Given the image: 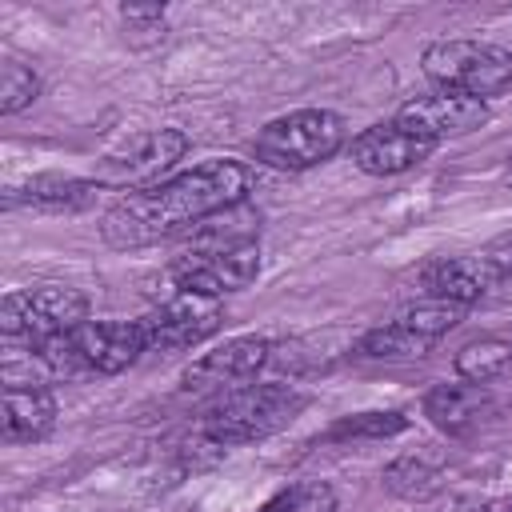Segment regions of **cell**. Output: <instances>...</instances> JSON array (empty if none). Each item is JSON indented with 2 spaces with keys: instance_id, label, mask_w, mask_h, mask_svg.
Returning a JSON list of instances; mask_svg holds the SVG:
<instances>
[{
  "instance_id": "44dd1931",
  "label": "cell",
  "mask_w": 512,
  "mask_h": 512,
  "mask_svg": "<svg viewBox=\"0 0 512 512\" xmlns=\"http://www.w3.org/2000/svg\"><path fill=\"white\" fill-rule=\"evenodd\" d=\"M408 428L404 412H356V416H340L324 440H388L400 436Z\"/></svg>"
},
{
  "instance_id": "cb8c5ba5",
  "label": "cell",
  "mask_w": 512,
  "mask_h": 512,
  "mask_svg": "<svg viewBox=\"0 0 512 512\" xmlns=\"http://www.w3.org/2000/svg\"><path fill=\"white\" fill-rule=\"evenodd\" d=\"M480 256L496 268V276L504 280V284H512V232H500V236H492L484 248H480Z\"/></svg>"
},
{
  "instance_id": "5bb4252c",
  "label": "cell",
  "mask_w": 512,
  "mask_h": 512,
  "mask_svg": "<svg viewBox=\"0 0 512 512\" xmlns=\"http://www.w3.org/2000/svg\"><path fill=\"white\" fill-rule=\"evenodd\" d=\"M104 192L100 180L64 176V172H36L4 188V208H32V212H84Z\"/></svg>"
},
{
  "instance_id": "30bf717a",
  "label": "cell",
  "mask_w": 512,
  "mask_h": 512,
  "mask_svg": "<svg viewBox=\"0 0 512 512\" xmlns=\"http://www.w3.org/2000/svg\"><path fill=\"white\" fill-rule=\"evenodd\" d=\"M276 344L268 336H232L224 344H216L212 352L196 356L184 376H180V388L184 392H232V384L256 376L268 360H272Z\"/></svg>"
},
{
  "instance_id": "8fae6325",
  "label": "cell",
  "mask_w": 512,
  "mask_h": 512,
  "mask_svg": "<svg viewBox=\"0 0 512 512\" xmlns=\"http://www.w3.org/2000/svg\"><path fill=\"white\" fill-rule=\"evenodd\" d=\"M432 152H436V144L408 132L400 120H380V124L356 132L348 144L352 164L368 176H400V172L424 164Z\"/></svg>"
},
{
  "instance_id": "ffe728a7",
  "label": "cell",
  "mask_w": 512,
  "mask_h": 512,
  "mask_svg": "<svg viewBox=\"0 0 512 512\" xmlns=\"http://www.w3.org/2000/svg\"><path fill=\"white\" fill-rule=\"evenodd\" d=\"M384 488L392 496H404V500H424L440 488V472L420 456H400L384 468Z\"/></svg>"
},
{
  "instance_id": "6da1fadb",
  "label": "cell",
  "mask_w": 512,
  "mask_h": 512,
  "mask_svg": "<svg viewBox=\"0 0 512 512\" xmlns=\"http://www.w3.org/2000/svg\"><path fill=\"white\" fill-rule=\"evenodd\" d=\"M260 184V172L240 160H204L180 176H168L164 184L140 188L120 196L104 220L100 236L108 248H144L164 236L184 232L188 224H200L216 212H232L248 200V192Z\"/></svg>"
},
{
  "instance_id": "7c38bea8",
  "label": "cell",
  "mask_w": 512,
  "mask_h": 512,
  "mask_svg": "<svg viewBox=\"0 0 512 512\" xmlns=\"http://www.w3.org/2000/svg\"><path fill=\"white\" fill-rule=\"evenodd\" d=\"M416 284H420V296H432V300H452V304H476L484 296H492L496 288H508L496 268L476 252H464V256H436L428 260L420 272H416Z\"/></svg>"
},
{
  "instance_id": "d6986e66",
  "label": "cell",
  "mask_w": 512,
  "mask_h": 512,
  "mask_svg": "<svg viewBox=\"0 0 512 512\" xmlns=\"http://www.w3.org/2000/svg\"><path fill=\"white\" fill-rule=\"evenodd\" d=\"M428 348H432L428 340L400 328L396 320H388L380 328H368L356 340V356H364V360H416V356H428Z\"/></svg>"
},
{
  "instance_id": "277c9868",
  "label": "cell",
  "mask_w": 512,
  "mask_h": 512,
  "mask_svg": "<svg viewBox=\"0 0 512 512\" xmlns=\"http://www.w3.org/2000/svg\"><path fill=\"white\" fill-rule=\"evenodd\" d=\"M344 144H348V120L340 112H332V108H296V112H284V116L268 120L256 132L252 156L264 168L304 172V168H316V164L332 160Z\"/></svg>"
},
{
  "instance_id": "9c48e42d",
  "label": "cell",
  "mask_w": 512,
  "mask_h": 512,
  "mask_svg": "<svg viewBox=\"0 0 512 512\" xmlns=\"http://www.w3.org/2000/svg\"><path fill=\"white\" fill-rule=\"evenodd\" d=\"M408 132L440 144L448 136H468L476 132L484 120H488V104L476 100V96H464V92H452V88H428V92H416L408 96L396 116Z\"/></svg>"
},
{
  "instance_id": "e0dca14e",
  "label": "cell",
  "mask_w": 512,
  "mask_h": 512,
  "mask_svg": "<svg viewBox=\"0 0 512 512\" xmlns=\"http://www.w3.org/2000/svg\"><path fill=\"white\" fill-rule=\"evenodd\" d=\"M452 372L468 384H492L500 376L512 372V340L508 336H480V340H468L456 360H452Z\"/></svg>"
},
{
  "instance_id": "d4e9b609",
  "label": "cell",
  "mask_w": 512,
  "mask_h": 512,
  "mask_svg": "<svg viewBox=\"0 0 512 512\" xmlns=\"http://www.w3.org/2000/svg\"><path fill=\"white\" fill-rule=\"evenodd\" d=\"M120 20L124 24H140L144 32H160L164 28V4H124Z\"/></svg>"
},
{
  "instance_id": "9a60e30c",
  "label": "cell",
  "mask_w": 512,
  "mask_h": 512,
  "mask_svg": "<svg viewBox=\"0 0 512 512\" xmlns=\"http://www.w3.org/2000/svg\"><path fill=\"white\" fill-rule=\"evenodd\" d=\"M60 404L48 384H4V416L0 436L4 444H36L56 428Z\"/></svg>"
},
{
  "instance_id": "7402d4cb",
  "label": "cell",
  "mask_w": 512,
  "mask_h": 512,
  "mask_svg": "<svg viewBox=\"0 0 512 512\" xmlns=\"http://www.w3.org/2000/svg\"><path fill=\"white\" fill-rule=\"evenodd\" d=\"M260 512H336V488L328 480H296L260 504Z\"/></svg>"
},
{
  "instance_id": "ba28073f",
  "label": "cell",
  "mask_w": 512,
  "mask_h": 512,
  "mask_svg": "<svg viewBox=\"0 0 512 512\" xmlns=\"http://www.w3.org/2000/svg\"><path fill=\"white\" fill-rule=\"evenodd\" d=\"M224 324V304L212 296H196V292H172L168 300H160L144 320V340L148 352H184L204 344L208 336H216Z\"/></svg>"
},
{
  "instance_id": "52a82bcc",
  "label": "cell",
  "mask_w": 512,
  "mask_h": 512,
  "mask_svg": "<svg viewBox=\"0 0 512 512\" xmlns=\"http://www.w3.org/2000/svg\"><path fill=\"white\" fill-rule=\"evenodd\" d=\"M188 136L180 128H152V132H140L132 136L120 152L104 156V168H100V184L104 188H128V192H140V188H152V184H164V172L176 168V160H184L188 152Z\"/></svg>"
},
{
  "instance_id": "4fadbf2b",
  "label": "cell",
  "mask_w": 512,
  "mask_h": 512,
  "mask_svg": "<svg viewBox=\"0 0 512 512\" xmlns=\"http://www.w3.org/2000/svg\"><path fill=\"white\" fill-rule=\"evenodd\" d=\"M72 344L84 360V372H100V376H116L132 368L140 352H148L140 320H84L72 332Z\"/></svg>"
},
{
  "instance_id": "2e32d148",
  "label": "cell",
  "mask_w": 512,
  "mask_h": 512,
  "mask_svg": "<svg viewBox=\"0 0 512 512\" xmlns=\"http://www.w3.org/2000/svg\"><path fill=\"white\" fill-rule=\"evenodd\" d=\"M488 388L484 384H468V380H456V384H436L428 396H424V416L448 432V436H464L472 424H480V416L488 412Z\"/></svg>"
},
{
  "instance_id": "3957f363",
  "label": "cell",
  "mask_w": 512,
  "mask_h": 512,
  "mask_svg": "<svg viewBox=\"0 0 512 512\" xmlns=\"http://www.w3.org/2000/svg\"><path fill=\"white\" fill-rule=\"evenodd\" d=\"M308 408V392L292 388V384H240L232 392H224L208 412L200 432L212 436L224 448L236 444H256L268 440L276 432H284L300 412Z\"/></svg>"
},
{
  "instance_id": "5b68a950",
  "label": "cell",
  "mask_w": 512,
  "mask_h": 512,
  "mask_svg": "<svg viewBox=\"0 0 512 512\" xmlns=\"http://www.w3.org/2000/svg\"><path fill=\"white\" fill-rule=\"evenodd\" d=\"M420 68L432 80V88H452L476 100L512 92V52L492 40H468V36L432 40L420 52Z\"/></svg>"
},
{
  "instance_id": "484cf974",
  "label": "cell",
  "mask_w": 512,
  "mask_h": 512,
  "mask_svg": "<svg viewBox=\"0 0 512 512\" xmlns=\"http://www.w3.org/2000/svg\"><path fill=\"white\" fill-rule=\"evenodd\" d=\"M504 184L512 188V156H508V164H504Z\"/></svg>"
},
{
  "instance_id": "8992f818",
  "label": "cell",
  "mask_w": 512,
  "mask_h": 512,
  "mask_svg": "<svg viewBox=\"0 0 512 512\" xmlns=\"http://www.w3.org/2000/svg\"><path fill=\"white\" fill-rule=\"evenodd\" d=\"M88 320V296L72 284H36V288H12L0 304V332L8 340H48L76 332Z\"/></svg>"
},
{
  "instance_id": "603a6c76",
  "label": "cell",
  "mask_w": 512,
  "mask_h": 512,
  "mask_svg": "<svg viewBox=\"0 0 512 512\" xmlns=\"http://www.w3.org/2000/svg\"><path fill=\"white\" fill-rule=\"evenodd\" d=\"M40 100V76L20 60H0V112L16 116Z\"/></svg>"
},
{
  "instance_id": "ac0fdd59",
  "label": "cell",
  "mask_w": 512,
  "mask_h": 512,
  "mask_svg": "<svg viewBox=\"0 0 512 512\" xmlns=\"http://www.w3.org/2000/svg\"><path fill=\"white\" fill-rule=\"evenodd\" d=\"M464 304H452V300H432V296H416L412 304H404L392 320L400 324V328H408V332H416L420 340H428V344H436L440 336H448L460 320H464Z\"/></svg>"
},
{
  "instance_id": "7a4b0ae2",
  "label": "cell",
  "mask_w": 512,
  "mask_h": 512,
  "mask_svg": "<svg viewBox=\"0 0 512 512\" xmlns=\"http://www.w3.org/2000/svg\"><path fill=\"white\" fill-rule=\"evenodd\" d=\"M164 276L172 280L176 292H196V296H228L248 288L260 276V244L252 228H220L208 224L192 248H184L180 256L168 260Z\"/></svg>"
}]
</instances>
